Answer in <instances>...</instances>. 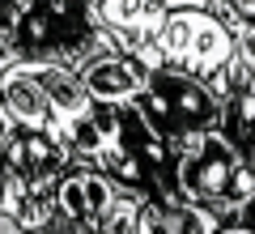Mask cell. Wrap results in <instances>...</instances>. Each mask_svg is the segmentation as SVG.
<instances>
[{"label": "cell", "mask_w": 255, "mask_h": 234, "mask_svg": "<svg viewBox=\"0 0 255 234\" xmlns=\"http://www.w3.org/2000/svg\"><path fill=\"white\" fill-rule=\"evenodd\" d=\"M13 34L21 55L60 60L68 68H81L85 60L119 47L115 34L102 26L94 0H30Z\"/></svg>", "instance_id": "1"}, {"label": "cell", "mask_w": 255, "mask_h": 234, "mask_svg": "<svg viewBox=\"0 0 255 234\" xmlns=\"http://www.w3.org/2000/svg\"><path fill=\"white\" fill-rule=\"evenodd\" d=\"M153 51L162 64L209 81V90L217 98L226 94L230 64H234V30L209 4L204 9H170L153 38Z\"/></svg>", "instance_id": "2"}, {"label": "cell", "mask_w": 255, "mask_h": 234, "mask_svg": "<svg viewBox=\"0 0 255 234\" xmlns=\"http://www.w3.org/2000/svg\"><path fill=\"white\" fill-rule=\"evenodd\" d=\"M140 107L162 128L166 145H174L187 132L221 124V98L209 90V81H200L183 68H170V64L149 72V90L140 94Z\"/></svg>", "instance_id": "3"}, {"label": "cell", "mask_w": 255, "mask_h": 234, "mask_svg": "<svg viewBox=\"0 0 255 234\" xmlns=\"http://www.w3.org/2000/svg\"><path fill=\"white\" fill-rule=\"evenodd\" d=\"M132 188V183L115 179V175L98 171V166L90 162H68L60 171V179H55V209H60L64 217H73L77 234H98L102 230V217L115 209V200L124 196V192Z\"/></svg>", "instance_id": "4"}, {"label": "cell", "mask_w": 255, "mask_h": 234, "mask_svg": "<svg viewBox=\"0 0 255 234\" xmlns=\"http://www.w3.org/2000/svg\"><path fill=\"white\" fill-rule=\"evenodd\" d=\"M149 72L153 68H145L132 51H119L115 47V51H102L94 60H85L77 68V77H81L85 94L94 102H102V107H128V102H136L149 90Z\"/></svg>", "instance_id": "5"}, {"label": "cell", "mask_w": 255, "mask_h": 234, "mask_svg": "<svg viewBox=\"0 0 255 234\" xmlns=\"http://www.w3.org/2000/svg\"><path fill=\"white\" fill-rule=\"evenodd\" d=\"M0 111H4L17 128H30V132H51V136H55L51 102H47L43 85H38V77H34V64H30L26 55H17L13 64L0 68Z\"/></svg>", "instance_id": "6"}, {"label": "cell", "mask_w": 255, "mask_h": 234, "mask_svg": "<svg viewBox=\"0 0 255 234\" xmlns=\"http://www.w3.org/2000/svg\"><path fill=\"white\" fill-rule=\"evenodd\" d=\"M26 60L34 64V77H38V85H43L47 102H51L55 136H60V141H68V136H73V128L94 111V98L85 94L77 68H68V64H60V60H38V55H26Z\"/></svg>", "instance_id": "7"}, {"label": "cell", "mask_w": 255, "mask_h": 234, "mask_svg": "<svg viewBox=\"0 0 255 234\" xmlns=\"http://www.w3.org/2000/svg\"><path fill=\"white\" fill-rule=\"evenodd\" d=\"M166 13L170 9H166L162 0H98L102 26L115 34L119 51H132V55H140L145 47H153Z\"/></svg>", "instance_id": "8"}, {"label": "cell", "mask_w": 255, "mask_h": 234, "mask_svg": "<svg viewBox=\"0 0 255 234\" xmlns=\"http://www.w3.org/2000/svg\"><path fill=\"white\" fill-rule=\"evenodd\" d=\"M247 153H255V72L243 68V60L234 55L230 64V85L221 94V124Z\"/></svg>", "instance_id": "9"}, {"label": "cell", "mask_w": 255, "mask_h": 234, "mask_svg": "<svg viewBox=\"0 0 255 234\" xmlns=\"http://www.w3.org/2000/svg\"><path fill=\"white\" fill-rule=\"evenodd\" d=\"M226 222L209 205L187 196H162V230L157 234H221Z\"/></svg>", "instance_id": "10"}, {"label": "cell", "mask_w": 255, "mask_h": 234, "mask_svg": "<svg viewBox=\"0 0 255 234\" xmlns=\"http://www.w3.org/2000/svg\"><path fill=\"white\" fill-rule=\"evenodd\" d=\"M234 55L243 60V68L255 72V17L251 21H234Z\"/></svg>", "instance_id": "11"}, {"label": "cell", "mask_w": 255, "mask_h": 234, "mask_svg": "<svg viewBox=\"0 0 255 234\" xmlns=\"http://www.w3.org/2000/svg\"><path fill=\"white\" fill-rule=\"evenodd\" d=\"M209 9L217 13L226 26H234V21H251L255 17V0H209Z\"/></svg>", "instance_id": "12"}, {"label": "cell", "mask_w": 255, "mask_h": 234, "mask_svg": "<svg viewBox=\"0 0 255 234\" xmlns=\"http://www.w3.org/2000/svg\"><path fill=\"white\" fill-rule=\"evenodd\" d=\"M17 55H21L17 34H13V26H9V21H0V68H4V64H13Z\"/></svg>", "instance_id": "13"}, {"label": "cell", "mask_w": 255, "mask_h": 234, "mask_svg": "<svg viewBox=\"0 0 255 234\" xmlns=\"http://www.w3.org/2000/svg\"><path fill=\"white\" fill-rule=\"evenodd\" d=\"M0 234H26V230H21V222H17L13 213H4V209H0Z\"/></svg>", "instance_id": "14"}, {"label": "cell", "mask_w": 255, "mask_h": 234, "mask_svg": "<svg viewBox=\"0 0 255 234\" xmlns=\"http://www.w3.org/2000/svg\"><path fill=\"white\" fill-rule=\"evenodd\" d=\"M166 9H204L209 0H162Z\"/></svg>", "instance_id": "15"}, {"label": "cell", "mask_w": 255, "mask_h": 234, "mask_svg": "<svg viewBox=\"0 0 255 234\" xmlns=\"http://www.w3.org/2000/svg\"><path fill=\"white\" fill-rule=\"evenodd\" d=\"M243 222H247V230H255V196H251V205H247V217H243Z\"/></svg>", "instance_id": "16"}, {"label": "cell", "mask_w": 255, "mask_h": 234, "mask_svg": "<svg viewBox=\"0 0 255 234\" xmlns=\"http://www.w3.org/2000/svg\"><path fill=\"white\" fill-rule=\"evenodd\" d=\"M0 183H4V158H0Z\"/></svg>", "instance_id": "17"}, {"label": "cell", "mask_w": 255, "mask_h": 234, "mask_svg": "<svg viewBox=\"0 0 255 234\" xmlns=\"http://www.w3.org/2000/svg\"><path fill=\"white\" fill-rule=\"evenodd\" d=\"M94 4H98V0H94Z\"/></svg>", "instance_id": "18"}]
</instances>
